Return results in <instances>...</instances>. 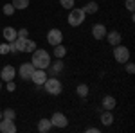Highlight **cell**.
<instances>
[{"label":"cell","instance_id":"6da1fadb","mask_svg":"<svg viewBox=\"0 0 135 133\" xmlns=\"http://www.w3.org/2000/svg\"><path fill=\"white\" fill-rule=\"evenodd\" d=\"M51 54L45 51V49H34L31 52V63L34 65V68H43V70H47V67L51 65Z\"/></svg>","mask_w":135,"mask_h":133},{"label":"cell","instance_id":"7a4b0ae2","mask_svg":"<svg viewBox=\"0 0 135 133\" xmlns=\"http://www.w3.org/2000/svg\"><path fill=\"white\" fill-rule=\"evenodd\" d=\"M43 90L49 93V95H60L63 90V85L61 81L58 79V77H52V76H49L47 79H45V83H43Z\"/></svg>","mask_w":135,"mask_h":133},{"label":"cell","instance_id":"3957f363","mask_svg":"<svg viewBox=\"0 0 135 133\" xmlns=\"http://www.w3.org/2000/svg\"><path fill=\"white\" fill-rule=\"evenodd\" d=\"M85 18H86V14H85V11L81 9V7H72V9L69 11L67 22H69L70 27H79L85 22Z\"/></svg>","mask_w":135,"mask_h":133},{"label":"cell","instance_id":"277c9868","mask_svg":"<svg viewBox=\"0 0 135 133\" xmlns=\"http://www.w3.org/2000/svg\"><path fill=\"white\" fill-rule=\"evenodd\" d=\"M15 45H16L18 52H27V54H31V52L38 47L34 40H29V36H27V38H16V40H15Z\"/></svg>","mask_w":135,"mask_h":133},{"label":"cell","instance_id":"5b68a950","mask_svg":"<svg viewBox=\"0 0 135 133\" xmlns=\"http://www.w3.org/2000/svg\"><path fill=\"white\" fill-rule=\"evenodd\" d=\"M114 60L121 65H124L126 61H130V49L126 45H115L114 47Z\"/></svg>","mask_w":135,"mask_h":133},{"label":"cell","instance_id":"8992f818","mask_svg":"<svg viewBox=\"0 0 135 133\" xmlns=\"http://www.w3.org/2000/svg\"><path fill=\"white\" fill-rule=\"evenodd\" d=\"M63 41V32L60 31V29H49L47 31V43L51 45V47H54V45H60Z\"/></svg>","mask_w":135,"mask_h":133},{"label":"cell","instance_id":"52a82bcc","mask_svg":"<svg viewBox=\"0 0 135 133\" xmlns=\"http://www.w3.org/2000/svg\"><path fill=\"white\" fill-rule=\"evenodd\" d=\"M51 122H52V128H67L69 126V119L63 112H54L51 117Z\"/></svg>","mask_w":135,"mask_h":133},{"label":"cell","instance_id":"ba28073f","mask_svg":"<svg viewBox=\"0 0 135 133\" xmlns=\"http://www.w3.org/2000/svg\"><path fill=\"white\" fill-rule=\"evenodd\" d=\"M47 76H52V77H58V76H61L63 72H65V63L61 61V60H56V61L52 63L51 61V65L47 67Z\"/></svg>","mask_w":135,"mask_h":133},{"label":"cell","instance_id":"9c48e42d","mask_svg":"<svg viewBox=\"0 0 135 133\" xmlns=\"http://www.w3.org/2000/svg\"><path fill=\"white\" fill-rule=\"evenodd\" d=\"M32 72H34V65L31 61L29 63H22L20 68H18V76L22 77V81H31Z\"/></svg>","mask_w":135,"mask_h":133},{"label":"cell","instance_id":"30bf717a","mask_svg":"<svg viewBox=\"0 0 135 133\" xmlns=\"http://www.w3.org/2000/svg\"><path fill=\"white\" fill-rule=\"evenodd\" d=\"M15 77H16V68L13 67V65H6V67H2V70H0V79L2 81H15Z\"/></svg>","mask_w":135,"mask_h":133},{"label":"cell","instance_id":"8fae6325","mask_svg":"<svg viewBox=\"0 0 135 133\" xmlns=\"http://www.w3.org/2000/svg\"><path fill=\"white\" fill-rule=\"evenodd\" d=\"M49 76H47V70H43V68H34V72H32V77L31 81L40 88V86H43V83H45V79H47Z\"/></svg>","mask_w":135,"mask_h":133},{"label":"cell","instance_id":"7c38bea8","mask_svg":"<svg viewBox=\"0 0 135 133\" xmlns=\"http://www.w3.org/2000/svg\"><path fill=\"white\" fill-rule=\"evenodd\" d=\"M106 32H108V29L104 27L103 23H94L92 25V36L95 40H104Z\"/></svg>","mask_w":135,"mask_h":133},{"label":"cell","instance_id":"4fadbf2b","mask_svg":"<svg viewBox=\"0 0 135 133\" xmlns=\"http://www.w3.org/2000/svg\"><path fill=\"white\" fill-rule=\"evenodd\" d=\"M16 124L15 121H9V119H2L0 121V131L2 133H16Z\"/></svg>","mask_w":135,"mask_h":133},{"label":"cell","instance_id":"5bb4252c","mask_svg":"<svg viewBox=\"0 0 135 133\" xmlns=\"http://www.w3.org/2000/svg\"><path fill=\"white\" fill-rule=\"evenodd\" d=\"M104 40L108 41V43H110L112 47H115V45H119V43H121L123 36H121V32H119V31H110V32H106Z\"/></svg>","mask_w":135,"mask_h":133},{"label":"cell","instance_id":"9a60e30c","mask_svg":"<svg viewBox=\"0 0 135 133\" xmlns=\"http://www.w3.org/2000/svg\"><path fill=\"white\" fill-rule=\"evenodd\" d=\"M99 121H101V124L103 126H112L114 124V113H112V110H104L103 113H101V117H99Z\"/></svg>","mask_w":135,"mask_h":133},{"label":"cell","instance_id":"2e32d148","mask_svg":"<svg viewBox=\"0 0 135 133\" xmlns=\"http://www.w3.org/2000/svg\"><path fill=\"white\" fill-rule=\"evenodd\" d=\"M101 106H103V110H114L117 106V101H115L114 95H104L103 101H101Z\"/></svg>","mask_w":135,"mask_h":133},{"label":"cell","instance_id":"e0dca14e","mask_svg":"<svg viewBox=\"0 0 135 133\" xmlns=\"http://www.w3.org/2000/svg\"><path fill=\"white\" fill-rule=\"evenodd\" d=\"M52 130V122H51V119H40L38 121V131L40 133H49Z\"/></svg>","mask_w":135,"mask_h":133},{"label":"cell","instance_id":"ac0fdd59","mask_svg":"<svg viewBox=\"0 0 135 133\" xmlns=\"http://www.w3.org/2000/svg\"><path fill=\"white\" fill-rule=\"evenodd\" d=\"M81 9L85 11V14H95L97 11H99V4L97 2H94V0H90V2H86Z\"/></svg>","mask_w":135,"mask_h":133},{"label":"cell","instance_id":"d6986e66","mask_svg":"<svg viewBox=\"0 0 135 133\" xmlns=\"http://www.w3.org/2000/svg\"><path fill=\"white\" fill-rule=\"evenodd\" d=\"M52 56L56 58V60H63L65 56H67V47L65 45H54V49H52Z\"/></svg>","mask_w":135,"mask_h":133},{"label":"cell","instance_id":"ffe728a7","mask_svg":"<svg viewBox=\"0 0 135 133\" xmlns=\"http://www.w3.org/2000/svg\"><path fill=\"white\" fill-rule=\"evenodd\" d=\"M2 36L6 38V41H15L16 38H18V36H16V29H15V27H4Z\"/></svg>","mask_w":135,"mask_h":133},{"label":"cell","instance_id":"44dd1931","mask_svg":"<svg viewBox=\"0 0 135 133\" xmlns=\"http://www.w3.org/2000/svg\"><path fill=\"white\" fill-rule=\"evenodd\" d=\"M88 92H90V88H88V85H85V83L78 85V88H76V93H78L81 99H85V97L88 95Z\"/></svg>","mask_w":135,"mask_h":133},{"label":"cell","instance_id":"7402d4cb","mask_svg":"<svg viewBox=\"0 0 135 133\" xmlns=\"http://www.w3.org/2000/svg\"><path fill=\"white\" fill-rule=\"evenodd\" d=\"M11 4L15 6V9H16V11H23V9L29 7V0H13Z\"/></svg>","mask_w":135,"mask_h":133},{"label":"cell","instance_id":"603a6c76","mask_svg":"<svg viewBox=\"0 0 135 133\" xmlns=\"http://www.w3.org/2000/svg\"><path fill=\"white\" fill-rule=\"evenodd\" d=\"M2 119H9V121H15V119H16V112H15L13 108H6V110L2 112Z\"/></svg>","mask_w":135,"mask_h":133},{"label":"cell","instance_id":"cb8c5ba5","mask_svg":"<svg viewBox=\"0 0 135 133\" xmlns=\"http://www.w3.org/2000/svg\"><path fill=\"white\" fill-rule=\"evenodd\" d=\"M2 11H4V14H6V16H13L16 9H15V6H13V4H4Z\"/></svg>","mask_w":135,"mask_h":133},{"label":"cell","instance_id":"d4e9b609","mask_svg":"<svg viewBox=\"0 0 135 133\" xmlns=\"http://www.w3.org/2000/svg\"><path fill=\"white\" fill-rule=\"evenodd\" d=\"M74 4H76V0H60V6H61L63 9H67V11L72 9Z\"/></svg>","mask_w":135,"mask_h":133},{"label":"cell","instance_id":"484cf974","mask_svg":"<svg viewBox=\"0 0 135 133\" xmlns=\"http://www.w3.org/2000/svg\"><path fill=\"white\" fill-rule=\"evenodd\" d=\"M0 54H2V56L9 54V43H7V41H6V43H0Z\"/></svg>","mask_w":135,"mask_h":133},{"label":"cell","instance_id":"4316f807","mask_svg":"<svg viewBox=\"0 0 135 133\" xmlns=\"http://www.w3.org/2000/svg\"><path fill=\"white\" fill-rule=\"evenodd\" d=\"M124 7L130 13H133V9H135V0H124Z\"/></svg>","mask_w":135,"mask_h":133},{"label":"cell","instance_id":"83f0119b","mask_svg":"<svg viewBox=\"0 0 135 133\" xmlns=\"http://www.w3.org/2000/svg\"><path fill=\"white\" fill-rule=\"evenodd\" d=\"M16 36H18V38H27V36H29V31L23 27V29H20V31H16Z\"/></svg>","mask_w":135,"mask_h":133},{"label":"cell","instance_id":"f1b7e54d","mask_svg":"<svg viewBox=\"0 0 135 133\" xmlns=\"http://www.w3.org/2000/svg\"><path fill=\"white\" fill-rule=\"evenodd\" d=\"M124 65H126V72H128V74H135V65H133V63H128V61H126Z\"/></svg>","mask_w":135,"mask_h":133},{"label":"cell","instance_id":"f546056e","mask_svg":"<svg viewBox=\"0 0 135 133\" xmlns=\"http://www.w3.org/2000/svg\"><path fill=\"white\" fill-rule=\"evenodd\" d=\"M16 90V85L15 81H7V92H15Z\"/></svg>","mask_w":135,"mask_h":133},{"label":"cell","instance_id":"4dcf8cb0","mask_svg":"<svg viewBox=\"0 0 135 133\" xmlns=\"http://www.w3.org/2000/svg\"><path fill=\"white\" fill-rule=\"evenodd\" d=\"M86 133H99L97 128H86Z\"/></svg>","mask_w":135,"mask_h":133},{"label":"cell","instance_id":"1f68e13d","mask_svg":"<svg viewBox=\"0 0 135 133\" xmlns=\"http://www.w3.org/2000/svg\"><path fill=\"white\" fill-rule=\"evenodd\" d=\"M0 90H2V79H0Z\"/></svg>","mask_w":135,"mask_h":133},{"label":"cell","instance_id":"d6a6232c","mask_svg":"<svg viewBox=\"0 0 135 133\" xmlns=\"http://www.w3.org/2000/svg\"><path fill=\"white\" fill-rule=\"evenodd\" d=\"M0 121H2V112H0Z\"/></svg>","mask_w":135,"mask_h":133}]
</instances>
